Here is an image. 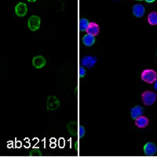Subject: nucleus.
<instances>
[{
  "instance_id": "1",
  "label": "nucleus",
  "mask_w": 157,
  "mask_h": 157,
  "mask_svg": "<svg viewBox=\"0 0 157 157\" xmlns=\"http://www.w3.org/2000/svg\"><path fill=\"white\" fill-rule=\"evenodd\" d=\"M141 78L147 83H154L157 80L156 71L153 69H145L141 72Z\"/></svg>"
},
{
  "instance_id": "2",
  "label": "nucleus",
  "mask_w": 157,
  "mask_h": 157,
  "mask_svg": "<svg viewBox=\"0 0 157 157\" xmlns=\"http://www.w3.org/2000/svg\"><path fill=\"white\" fill-rule=\"evenodd\" d=\"M157 99V95L155 92L150 90L144 91L141 94V100L145 105H152Z\"/></svg>"
},
{
  "instance_id": "3",
  "label": "nucleus",
  "mask_w": 157,
  "mask_h": 157,
  "mask_svg": "<svg viewBox=\"0 0 157 157\" xmlns=\"http://www.w3.org/2000/svg\"><path fill=\"white\" fill-rule=\"evenodd\" d=\"M40 25H41V19L39 16L32 15L28 20V26L31 31L36 32L39 30Z\"/></svg>"
},
{
  "instance_id": "4",
  "label": "nucleus",
  "mask_w": 157,
  "mask_h": 157,
  "mask_svg": "<svg viewBox=\"0 0 157 157\" xmlns=\"http://www.w3.org/2000/svg\"><path fill=\"white\" fill-rule=\"evenodd\" d=\"M98 61V58L94 56H85L81 59V66L91 69Z\"/></svg>"
},
{
  "instance_id": "5",
  "label": "nucleus",
  "mask_w": 157,
  "mask_h": 157,
  "mask_svg": "<svg viewBox=\"0 0 157 157\" xmlns=\"http://www.w3.org/2000/svg\"><path fill=\"white\" fill-rule=\"evenodd\" d=\"M61 102L55 96H50L47 101V109L49 111H54L60 106Z\"/></svg>"
},
{
  "instance_id": "6",
  "label": "nucleus",
  "mask_w": 157,
  "mask_h": 157,
  "mask_svg": "<svg viewBox=\"0 0 157 157\" xmlns=\"http://www.w3.org/2000/svg\"><path fill=\"white\" fill-rule=\"evenodd\" d=\"M46 63H47V61H46V59L43 56L38 55L32 59V66L37 68V69L43 68L46 65Z\"/></svg>"
},
{
  "instance_id": "7",
  "label": "nucleus",
  "mask_w": 157,
  "mask_h": 157,
  "mask_svg": "<svg viewBox=\"0 0 157 157\" xmlns=\"http://www.w3.org/2000/svg\"><path fill=\"white\" fill-rule=\"evenodd\" d=\"M28 13V6L24 2H18L15 6V13L17 16L21 17H25Z\"/></svg>"
},
{
  "instance_id": "8",
  "label": "nucleus",
  "mask_w": 157,
  "mask_h": 157,
  "mask_svg": "<svg viewBox=\"0 0 157 157\" xmlns=\"http://www.w3.org/2000/svg\"><path fill=\"white\" fill-rule=\"evenodd\" d=\"M86 33L92 35L94 36H97L100 33V26L95 22H90L86 29Z\"/></svg>"
},
{
  "instance_id": "9",
  "label": "nucleus",
  "mask_w": 157,
  "mask_h": 157,
  "mask_svg": "<svg viewBox=\"0 0 157 157\" xmlns=\"http://www.w3.org/2000/svg\"><path fill=\"white\" fill-rule=\"evenodd\" d=\"M157 152V147L156 145L152 142L146 143L144 146V152L146 155L148 156H152L154 155Z\"/></svg>"
},
{
  "instance_id": "10",
  "label": "nucleus",
  "mask_w": 157,
  "mask_h": 157,
  "mask_svg": "<svg viewBox=\"0 0 157 157\" xmlns=\"http://www.w3.org/2000/svg\"><path fill=\"white\" fill-rule=\"evenodd\" d=\"M132 12L136 17H142L145 13V6L142 4H135L132 8Z\"/></svg>"
},
{
  "instance_id": "11",
  "label": "nucleus",
  "mask_w": 157,
  "mask_h": 157,
  "mask_svg": "<svg viewBox=\"0 0 157 157\" xmlns=\"http://www.w3.org/2000/svg\"><path fill=\"white\" fill-rule=\"evenodd\" d=\"M143 113H144V109L140 105L134 106L130 110V116H131V118H132L133 120H136L139 116H141Z\"/></svg>"
},
{
  "instance_id": "12",
  "label": "nucleus",
  "mask_w": 157,
  "mask_h": 157,
  "mask_svg": "<svg viewBox=\"0 0 157 157\" xmlns=\"http://www.w3.org/2000/svg\"><path fill=\"white\" fill-rule=\"evenodd\" d=\"M149 123V120L146 116H139L135 120V125L138 128H145Z\"/></svg>"
},
{
  "instance_id": "13",
  "label": "nucleus",
  "mask_w": 157,
  "mask_h": 157,
  "mask_svg": "<svg viewBox=\"0 0 157 157\" xmlns=\"http://www.w3.org/2000/svg\"><path fill=\"white\" fill-rule=\"evenodd\" d=\"M82 43H83L86 47H92L95 43V36L92 35L86 34L82 37Z\"/></svg>"
},
{
  "instance_id": "14",
  "label": "nucleus",
  "mask_w": 157,
  "mask_h": 157,
  "mask_svg": "<svg viewBox=\"0 0 157 157\" xmlns=\"http://www.w3.org/2000/svg\"><path fill=\"white\" fill-rule=\"evenodd\" d=\"M148 22L151 25H157V13L151 12L148 16Z\"/></svg>"
},
{
  "instance_id": "15",
  "label": "nucleus",
  "mask_w": 157,
  "mask_h": 157,
  "mask_svg": "<svg viewBox=\"0 0 157 157\" xmlns=\"http://www.w3.org/2000/svg\"><path fill=\"white\" fill-rule=\"evenodd\" d=\"M89 21L86 18H81L79 20V30L81 32H85L87 29L88 25H89Z\"/></svg>"
},
{
  "instance_id": "16",
  "label": "nucleus",
  "mask_w": 157,
  "mask_h": 157,
  "mask_svg": "<svg viewBox=\"0 0 157 157\" xmlns=\"http://www.w3.org/2000/svg\"><path fill=\"white\" fill-rule=\"evenodd\" d=\"M85 134H86V130H85V128H84L83 126H79L78 127V134H79V137L80 138L83 137Z\"/></svg>"
},
{
  "instance_id": "17",
  "label": "nucleus",
  "mask_w": 157,
  "mask_h": 157,
  "mask_svg": "<svg viewBox=\"0 0 157 157\" xmlns=\"http://www.w3.org/2000/svg\"><path fill=\"white\" fill-rule=\"evenodd\" d=\"M78 75H79V77H81V78H83V77L85 76V75H86V70H85V68L82 66H81L80 68H79Z\"/></svg>"
},
{
  "instance_id": "18",
  "label": "nucleus",
  "mask_w": 157,
  "mask_h": 157,
  "mask_svg": "<svg viewBox=\"0 0 157 157\" xmlns=\"http://www.w3.org/2000/svg\"><path fill=\"white\" fill-rule=\"evenodd\" d=\"M154 88H155V90L157 91V80L154 82Z\"/></svg>"
},
{
  "instance_id": "19",
  "label": "nucleus",
  "mask_w": 157,
  "mask_h": 157,
  "mask_svg": "<svg viewBox=\"0 0 157 157\" xmlns=\"http://www.w3.org/2000/svg\"><path fill=\"white\" fill-rule=\"evenodd\" d=\"M147 2H148V3H152V2H154L155 1V0H145Z\"/></svg>"
},
{
  "instance_id": "20",
  "label": "nucleus",
  "mask_w": 157,
  "mask_h": 157,
  "mask_svg": "<svg viewBox=\"0 0 157 157\" xmlns=\"http://www.w3.org/2000/svg\"><path fill=\"white\" fill-rule=\"evenodd\" d=\"M27 1H29V2H35L36 1H37V0H27Z\"/></svg>"
},
{
  "instance_id": "21",
  "label": "nucleus",
  "mask_w": 157,
  "mask_h": 157,
  "mask_svg": "<svg viewBox=\"0 0 157 157\" xmlns=\"http://www.w3.org/2000/svg\"><path fill=\"white\" fill-rule=\"evenodd\" d=\"M137 1H142V0H137Z\"/></svg>"
},
{
  "instance_id": "22",
  "label": "nucleus",
  "mask_w": 157,
  "mask_h": 157,
  "mask_svg": "<svg viewBox=\"0 0 157 157\" xmlns=\"http://www.w3.org/2000/svg\"><path fill=\"white\" fill-rule=\"evenodd\" d=\"M116 1H120V0H116Z\"/></svg>"
}]
</instances>
